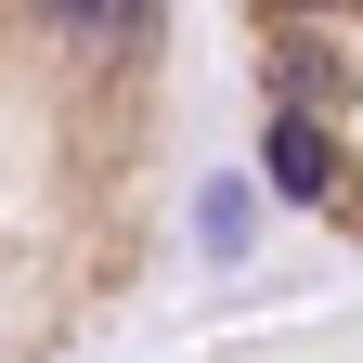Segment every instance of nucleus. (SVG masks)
Segmentation results:
<instances>
[{
	"label": "nucleus",
	"mask_w": 363,
	"mask_h": 363,
	"mask_svg": "<svg viewBox=\"0 0 363 363\" xmlns=\"http://www.w3.org/2000/svg\"><path fill=\"white\" fill-rule=\"evenodd\" d=\"M65 39H91V52H143L156 39V0H39Z\"/></svg>",
	"instance_id": "obj_1"
},
{
	"label": "nucleus",
	"mask_w": 363,
	"mask_h": 363,
	"mask_svg": "<svg viewBox=\"0 0 363 363\" xmlns=\"http://www.w3.org/2000/svg\"><path fill=\"white\" fill-rule=\"evenodd\" d=\"M259 169H272V195H325V182H337V156H325V130H311V117H272Z\"/></svg>",
	"instance_id": "obj_2"
},
{
	"label": "nucleus",
	"mask_w": 363,
	"mask_h": 363,
	"mask_svg": "<svg viewBox=\"0 0 363 363\" xmlns=\"http://www.w3.org/2000/svg\"><path fill=\"white\" fill-rule=\"evenodd\" d=\"M298 13H325V0H298Z\"/></svg>",
	"instance_id": "obj_3"
}]
</instances>
